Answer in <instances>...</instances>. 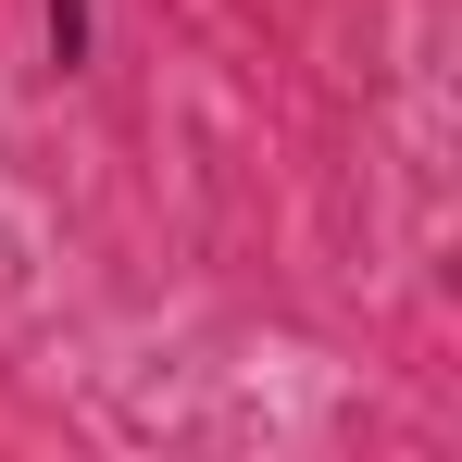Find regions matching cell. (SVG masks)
I'll use <instances>...</instances> for the list:
<instances>
[{
  "label": "cell",
  "instance_id": "6da1fadb",
  "mask_svg": "<svg viewBox=\"0 0 462 462\" xmlns=\"http://www.w3.org/2000/svg\"><path fill=\"white\" fill-rule=\"evenodd\" d=\"M38 38H51V76H88V51H100V13H88V0H38Z\"/></svg>",
  "mask_w": 462,
  "mask_h": 462
}]
</instances>
